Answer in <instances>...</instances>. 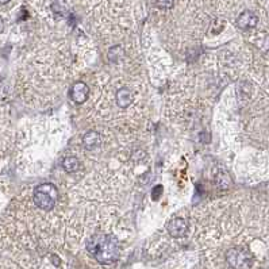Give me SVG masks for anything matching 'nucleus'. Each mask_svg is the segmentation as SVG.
Instances as JSON below:
<instances>
[{"label":"nucleus","instance_id":"1","mask_svg":"<svg viewBox=\"0 0 269 269\" xmlns=\"http://www.w3.org/2000/svg\"><path fill=\"white\" fill-rule=\"evenodd\" d=\"M87 251L99 264L110 265L115 263L120 256V245L113 235L99 234L88 241Z\"/></svg>","mask_w":269,"mask_h":269},{"label":"nucleus","instance_id":"2","mask_svg":"<svg viewBox=\"0 0 269 269\" xmlns=\"http://www.w3.org/2000/svg\"><path fill=\"white\" fill-rule=\"evenodd\" d=\"M57 196H58V191H57L56 185L51 183H45L34 189L33 201L38 208L44 211H50L53 210V207L56 206Z\"/></svg>","mask_w":269,"mask_h":269},{"label":"nucleus","instance_id":"3","mask_svg":"<svg viewBox=\"0 0 269 269\" xmlns=\"http://www.w3.org/2000/svg\"><path fill=\"white\" fill-rule=\"evenodd\" d=\"M225 258L232 269H251L253 265V256L244 248H230L226 252Z\"/></svg>","mask_w":269,"mask_h":269},{"label":"nucleus","instance_id":"4","mask_svg":"<svg viewBox=\"0 0 269 269\" xmlns=\"http://www.w3.org/2000/svg\"><path fill=\"white\" fill-rule=\"evenodd\" d=\"M88 94H89V89L84 82H77L70 88V99L75 101L76 104L85 103L88 99Z\"/></svg>","mask_w":269,"mask_h":269},{"label":"nucleus","instance_id":"5","mask_svg":"<svg viewBox=\"0 0 269 269\" xmlns=\"http://www.w3.org/2000/svg\"><path fill=\"white\" fill-rule=\"evenodd\" d=\"M188 229V220L185 218H175L169 222L168 232L173 238H182L185 235Z\"/></svg>","mask_w":269,"mask_h":269},{"label":"nucleus","instance_id":"6","mask_svg":"<svg viewBox=\"0 0 269 269\" xmlns=\"http://www.w3.org/2000/svg\"><path fill=\"white\" fill-rule=\"evenodd\" d=\"M258 23V17L253 11L246 10L242 14H239L237 18V26L241 30H251L254 29Z\"/></svg>","mask_w":269,"mask_h":269},{"label":"nucleus","instance_id":"7","mask_svg":"<svg viewBox=\"0 0 269 269\" xmlns=\"http://www.w3.org/2000/svg\"><path fill=\"white\" fill-rule=\"evenodd\" d=\"M115 99H117V104H118L120 108H127V107L132 104V91H130L129 88H120L118 92H117Z\"/></svg>","mask_w":269,"mask_h":269},{"label":"nucleus","instance_id":"8","mask_svg":"<svg viewBox=\"0 0 269 269\" xmlns=\"http://www.w3.org/2000/svg\"><path fill=\"white\" fill-rule=\"evenodd\" d=\"M101 142V135L98 132H88L83 137V145L87 149H94L95 146H98Z\"/></svg>","mask_w":269,"mask_h":269},{"label":"nucleus","instance_id":"9","mask_svg":"<svg viewBox=\"0 0 269 269\" xmlns=\"http://www.w3.org/2000/svg\"><path fill=\"white\" fill-rule=\"evenodd\" d=\"M63 168L67 173H75L80 168V163L76 157H67L63 161Z\"/></svg>","mask_w":269,"mask_h":269},{"label":"nucleus","instance_id":"10","mask_svg":"<svg viewBox=\"0 0 269 269\" xmlns=\"http://www.w3.org/2000/svg\"><path fill=\"white\" fill-rule=\"evenodd\" d=\"M175 0H156V4L160 8H172Z\"/></svg>","mask_w":269,"mask_h":269},{"label":"nucleus","instance_id":"11","mask_svg":"<svg viewBox=\"0 0 269 269\" xmlns=\"http://www.w3.org/2000/svg\"><path fill=\"white\" fill-rule=\"evenodd\" d=\"M161 191H163V187H161V185H158V187H157L156 189H153V192H151V195H153L154 198H158V194H160Z\"/></svg>","mask_w":269,"mask_h":269},{"label":"nucleus","instance_id":"12","mask_svg":"<svg viewBox=\"0 0 269 269\" xmlns=\"http://www.w3.org/2000/svg\"><path fill=\"white\" fill-rule=\"evenodd\" d=\"M3 30H4V22H3V19L0 17V34L3 33Z\"/></svg>","mask_w":269,"mask_h":269},{"label":"nucleus","instance_id":"13","mask_svg":"<svg viewBox=\"0 0 269 269\" xmlns=\"http://www.w3.org/2000/svg\"><path fill=\"white\" fill-rule=\"evenodd\" d=\"M8 1H10V0H0V4H7Z\"/></svg>","mask_w":269,"mask_h":269}]
</instances>
